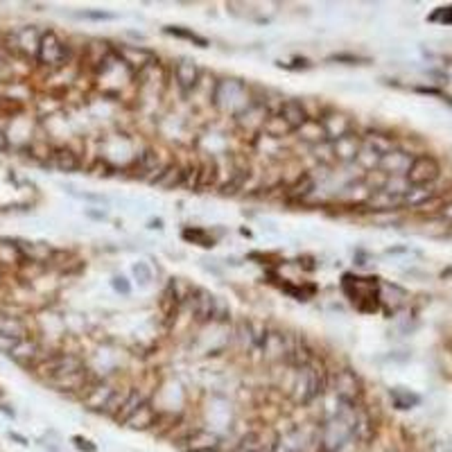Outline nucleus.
<instances>
[{
  "instance_id": "a19ab883",
  "label": "nucleus",
  "mask_w": 452,
  "mask_h": 452,
  "mask_svg": "<svg viewBox=\"0 0 452 452\" xmlns=\"http://www.w3.org/2000/svg\"><path fill=\"white\" fill-rule=\"evenodd\" d=\"M441 276H444V278H452V267H448V269H446V271H444V274H441Z\"/></svg>"
},
{
  "instance_id": "f257e3e1",
  "label": "nucleus",
  "mask_w": 452,
  "mask_h": 452,
  "mask_svg": "<svg viewBox=\"0 0 452 452\" xmlns=\"http://www.w3.org/2000/svg\"><path fill=\"white\" fill-rule=\"evenodd\" d=\"M344 407H346L344 411L335 414L324 425V430H321L319 444L326 452H337L350 439V434H353V430H355V418H357V416H353L355 407L353 405H344Z\"/></svg>"
},
{
  "instance_id": "ddd939ff",
  "label": "nucleus",
  "mask_w": 452,
  "mask_h": 452,
  "mask_svg": "<svg viewBox=\"0 0 452 452\" xmlns=\"http://www.w3.org/2000/svg\"><path fill=\"white\" fill-rule=\"evenodd\" d=\"M39 353H41V346H39V341L34 339H21V341H16V344L9 348V357H12L16 364H21V367H29L32 362L39 357Z\"/></svg>"
},
{
  "instance_id": "cd10ccee",
  "label": "nucleus",
  "mask_w": 452,
  "mask_h": 452,
  "mask_svg": "<svg viewBox=\"0 0 452 452\" xmlns=\"http://www.w3.org/2000/svg\"><path fill=\"white\" fill-rule=\"evenodd\" d=\"M313 190H315V179L310 177V174H303V177H301L299 184L292 188V193H289V195L296 197V199H299V197L303 199V197H308L310 193H313Z\"/></svg>"
},
{
  "instance_id": "c9c22d12",
  "label": "nucleus",
  "mask_w": 452,
  "mask_h": 452,
  "mask_svg": "<svg viewBox=\"0 0 452 452\" xmlns=\"http://www.w3.org/2000/svg\"><path fill=\"white\" fill-rule=\"evenodd\" d=\"M14 344H16V341L7 339V337H0V350H3V353H9V348H12Z\"/></svg>"
},
{
  "instance_id": "58836bf2",
  "label": "nucleus",
  "mask_w": 452,
  "mask_h": 452,
  "mask_svg": "<svg viewBox=\"0 0 452 452\" xmlns=\"http://www.w3.org/2000/svg\"><path fill=\"white\" fill-rule=\"evenodd\" d=\"M152 224V228H163V219H154V222H149Z\"/></svg>"
},
{
  "instance_id": "39448f33",
  "label": "nucleus",
  "mask_w": 452,
  "mask_h": 452,
  "mask_svg": "<svg viewBox=\"0 0 452 452\" xmlns=\"http://www.w3.org/2000/svg\"><path fill=\"white\" fill-rule=\"evenodd\" d=\"M84 369V362L75 357V355H66V353H59L43 359L39 364V374H41L48 383L50 380H57V378H66V376H73L77 371Z\"/></svg>"
},
{
  "instance_id": "473e14b6",
  "label": "nucleus",
  "mask_w": 452,
  "mask_h": 452,
  "mask_svg": "<svg viewBox=\"0 0 452 452\" xmlns=\"http://www.w3.org/2000/svg\"><path fill=\"white\" fill-rule=\"evenodd\" d=\"M111 285H114L116 292H118V294H123V296H129V292H132V285L127 283V278H125V276H114Z\"/></svg>"
},
{
  "instance_id": "bb28decb",
  "label": "nucleus",
  "mask_w": 452,
  "mask_h": 452,
  "mask_svg": "<svg viewBox=\"0 0 452 452\" xmlns=\"http://www.w3.org/2000/svg\"><path fill=\"white\" fill-rule=\"evenodd\" d=\"M247 177H249L247 170H238V172H235L233 177H231V179L226 181V184L222 186V195H235L238 190H242Z\"/></svg>"
},
{
  "instance_id": "412c9836",
  "label": "nucleus",
  "mask_w": 452,
  "mask_h": 452,
  "mask_svg": "<svg viewBox=\"0 0 452 452\" xmlns=\"http://www.w3.org/2000/svg\"><path fill=\"white\" fill-rule=\"evenodd\" d=\"M116 394V389H111L107 383L104 385H97L95 389H90V394L86 396V405L90 409H97V411H107L109 403Z\"/></svg>"
},
{
  "instance_id": "a878e982",
  "label": "nucleus",
  "mask_w": 452,
  "mask_h": 452,
  "mask_svg": "<svg viewBox=\"0 0 452 452\" xmlns=\"http://www.w3.org/2000/svg\"><path fill=\"white\" fill-rule=\"evenodd\" d=\"M391 400H394V405L398 409H409V407L418 405V396L411 394V391H407V389H403V387L391 389Z\"/></svg>"
},
{
  "instance_id": "e433bc0d",
  "label": "nucleus",
  "mask_w": 452,
  "mask_h": 452,
  "mask_svg": "<svg viewBox=\"0 0 452 452\" xmlns=\"http://www.w3.org/2000/svg\"><path fill=\"white\" fill-rule=\"evenodd\" d=\"M441 215H444V219H448V222H452V202H448L444 208H441Z\"/></svg>"
},
{
  "instance_id": "0eeeda50",
  "label": "nucleus",
  "mask_w": 452,
  "mask_h": 452,
  "mask_svg": "<svg viewBox=\"0 0 452 452\" xmlns=\"http://www.w3.org/2000/svg\"><path fill=\"white\" fill-rule=\"evenodd\" d=\"M319 123H321V127H324L328 143H335V140H339L341 136L353 132V123H350V118L344 116L341 111H335V109H330V111L321 116Z\"/></svg>"
},
{
  "instance_id": "f8f14e48",
  "label": "nucleus",
  "mask_w": 452,
  "mask_h": 452,
  "mask_svg": "<svg viewBox=\"0 0 452 452\" xmlns=\"http://www.w3.org/2000/svg\"><path fill=\"white\" fill-rule=\"evenodd\" d=\"M278 116L285 120L292 132L301 129V127H303V125L308 123V120H310V116H308V111H306V107L301 104L299 100H285V102L280 104V109H278Z\"/></svg>"
},
{
  "instance_id": "393cba45",
  "label": "nucleus",
  "mask_w": 452,
  "mask_h": 452,
  "mask_svg": "<svg viewBox=\"0 0 452 452\" xmlns=\"http://www.w3.org/2000/svg\"><path fill=\"white\" fill-rule=\"evenodd\" d=\"M23 251L18 245L14 242H7V240H0V263H7V265H18L23 263Z\"/></svg>"
},
{
  "instance_id": "c85d7f7f",
  "label": "nucleus",
  "mask_w": 452,
  "mask_h": 452,
  "mask_svg": "<svg viewBox=\"0 0 452 452\" xmlns=\"http://www.w3.org/2000/svg\"><path fill=\"white\" fill-rule=\"evenodd\" d=\"M184 238L186 240H193V242L202 245V247H213L215 245V240L208 238V233H206V231H202V228H186L184 231Z\"/></svg>"
},
{
  "instance_id": "20e7f679",
  "label": "nucleus",
  "mask_w": 452,
  "mask_h": 452,
  "mask_svg": "<svg viewBox=\"0 0 452 452\" xmlns=\"http://www.w3.org/2000/svg\"><path fill=\"white\" fill-rule=\"evenodd\" d=\"M68 59V46L57 36V32L48 29L41 34V43H39V53H36V62L50 66V68H59L64 66Z\"/></svg>"
},
{
  "instance_id": "dca6fc26",
  "label": "nucleus",
  "mask_w": 452,
  "mask_h": 452,
  "mask_svg": "<svg viewBox=\"0 0 452 452\" xmlns=\"http://www.w3.org/2000/svg\"><path fill=\"white\" fill-rule=\"evenodd\" d=\"M0 337H7L12 341H21L27 337V326L23 319H18L14 315L0 313Z\"/></svg>"
},
{
  "instance_id": "4be33fe9",
  "label": "nucleus",
  "mask_w": 452,
  "mask_h": 452,
  "mask_svg": "<svg viewBox=\"0 0 452 452\" xmlns=\"http://www.w3.org/2000/svg\"><path fill=\"white\" fill-rule=\"evenodd\" d=\"M53 163L62 172H75L79 167V156L70 147H59L53 152Z\"/></svg>"
},
{
  "instance_id": "4c0bfd02",
  "label": "nucleus",
  "mask_w": 452,
  "mask_h": 452,
  "mask_svg": "<svg viewBox=\"0 0 452 452\" xmlns=\"http://www.w3.org/2000/svg\"><path fill=\"white\" fill-rule=\"evenodd\" d=\"M9 149V140L5 136V132H0V152H7Z\"/></svg>"
},
{
  "instance_id": "6ab92c4d",
  "label": "nucleus",
  "mask_w": 452,
  "mask_h": 452,
  "mask_svg": "<svg viewBox=\"0 0 452 452\" xmlns=\"http://www.w3.org/2000/svg\"><path fill=\"white\" fill-rule=\"evenodd\" d=\"M154 420H156V411L154 407L149 405V403H143L140 405L132 416H129L125 423L132 427V430H147V427H152L154 425Z\"/></svg>"
},
{
  "instance_id": "5701e85b",
  "label": "nucleus",
  "mask_w": 452,
  "mask_h": 452,
  "mask_svg": "<svg viewBox=\"0 0 452 452\" xmlns=\"http://www.w3.org/2000/svg\"><path fill=\"white\" fill-rule=\"evenodd\" d=\"M165 34L170 36H177V39H184V41H190V43H195L199 48H208V39L204 36H199L197 32H193V29H188V27H181V25H167L163 29Z\"/></svg>"
},
{
  "instance_id": "a211bd4d",
  "label": "nucleus",
  "mask_w": 452,
  "mask_h": 452,
  "mask_svg": "<svg viewBox=\"0 0 452 452\" xmlns=\"http://www.w3.org/2000/svg\"><path fill=\"white\" fill-rule=\"evenodd\" d=\"M294 134H299L301 140H306V143L313 145V147L326 143V132H324V127H321L319 118H310L308 123L301 127V129H296Z\"/></svg>"
},
{
  "instance_id": "f704fd0d",
  "label": "nucleus",
  "mask_w": 452,
  "mask_h": 452,
  "mask_svg": "<svg viewBox=\"0 0 452 452\" xmlns=\"http://www.w3.org/2000/svg\"><path fill=\"white\" fill-rule=\"evenodd\" d=\"M73 441H75V448H77V450H82V452H97V448H95L93 444H90V441H88V439L75 437Z\"/></svg>"
},
{
  "instance_id": "72a5a7b5",
  "label": "nucleus",
  "mask_w": 452,
  "mask_h": 452,
  "mask_svg": "<svg viewBox=\"0 0 452 452\" xmlns=\"http://www.w3.org/2000/svg\"><path fill=\"white\" fill-rule=\"evenodd\" d=\"M79 18H90V21H114L116 14H109V12H82L77 14Z\"/></svg>"
},
{
  "instance_id": "4468645a",
  "label": "nucleus",
  "mask_w": 452,
  "mask_h": 452,
  "mask_svg": "<svg viewBox=\"0 0 452 452\" xmlns=\"http://www.w3.org/2000/svg\"><path fill=\"white\" fill-rule=\"evenodd\" d=\"M409 163H411V156L409 154L400 152V149H391L389 154H385L383 158H380L378 167L385 170V172L391 174V177H405Z\"/></svg>"
},
{
  "instance_id": "b1692460",
  "label": "nucleus",
  "mask_w": 452,
  "mask_h": 452,
  "mask_svg": "<svg viewBox=\"0 0 452 452\" xmlns=\"http://www.w3.org/2000/svg\"><path fill=\"white\" fill-rule=\"evenodd\" d=\"M263 132L271 138H280V136H287V134H294L292 129H289V125L285 123L283 118H280L278 114L276 116H269L265 120V125H263Z\"/></svg>"
},
{
  "instance_id": "6e6552de",
  "label": "nucleus",
  "mask_w": 452,
  "mask_h": 452,
  "mask_svg": "<svg viewBox=\"0 0 452 452\" xmlns=\"http://www.w3.org/2000/svg\"><path fill=\"white\" fill-rule=\"evenodd\" d=\"M335 391H337V398L339 403L344 405H353L355 407V400L359 398L362 394V385H359V378L353 374V371H339L337 374V380H335Z\"/></svg>"
},
{
  "instance_id": "7ed1b4c3",
  "label": "nucleus",
  "mask_w": 452,
  "mask_h": 452,
  "mask_svg": "<svg viewBox=\"0 0 452 452\" xmlns=\"http://www.w3.org/2000/svg\"><path fill=\"white\" fill-rule=\"evenodd\" d=\"M439 172H441L439 160L430 154H420L411 158V163L405 172V181L409 188H427L439 179Z\"/></svg>"
},
{
  "instance_id": "9b49d317",
  "label": "nucleus",
  "mask_w": 452,
  "mask_h": 452,
  "mask_svg": "<svg viewBox=\"0 0 452 452\" xmlns=\"http://www.w3.org/2000/svg\"><path fill=\"white\" fill-rule=\"evenodd\" d=\"M199 77H202V73H199V66L193 59H179L174 64V79H177L179 88L186 90V93L199 84Z\"/></svg>"
},
{
  "instance_id": "f3484780",
  "label": "nucleus",
  "mask_w": 452,
  "mask_h": 452,
  "mask_svg": "<svg viewBox=\"0 0 452 452\" xmlns=\"http://www.w3.org/2000/svg\"><path fill=\"white\" fill-rule=\"evenodd\" d=\"M219 448V437L215 432L197 430L188 439V452H215Z\"/></svg>"
},
{
  "instance_id": "ea45409f",
  "label": "nucleus",
  "mask_w": 452,
  "mask_h": 452,
  "mask_svg": "<svg viewBox=\"0 0 452 452\" xmlns=\"http://www.w3.org/2000/svg\"><path fill=\"white\" fill-rule=\"evenodd\" d=\"M5 68H7V62H5V59H3V57H0V75H3V73H5Z\"/></svg>"
},
{
  "instance_id": "f03ea898",
  "label": "nucleus",
  "mask_w": 452,
  "mask_h": 452,
  "mask_svg": "<svg viewBox=\"0 0 452 452\" xmlns=\"http://www.w3.org/2000/svg\"><path fill=\"white\" fill-rule=\"evenodd\" d=\"M326 387V378L324 371L315 369L313 364H303L299 369L296 376V385H294V400L299 405H308L324 391Z\"/></svg>"
},
{
  "instance_id": "2eb2a0df",
  "label": "nucleus",
  "mask_w": 452,
  "mask_h": 452,
  "mask_svg": "<svg viewBox=\"0 0 452 452\" xmlns=\"http://www.w3.org/2000/svg\"><path fill=\"white\" fill-rule=\"evenodd\" d=\"M12 39H14V48L18 50V53L29 55V57H34V59H36L39 43H41V34H39L34 27L18 29L16 34H12Z\"/></svg>"
},
{
  "instance_id": "423d86ee",
  "label": "nucleus",
  "mask_w": 452,
  "mask_h": 452,
  "mask_svg": "<svg viewBox=\"0 0 452 452\" xmlns=\"http://www.w3.org/2000/svg\"><path fill=\"white\" fill-rule=\"evenodd\" d=\"M116 59L129 70H138L143 73L149 66L154 64V53L143 46H129V43H120L116 48Z\"/></svg>"
},
{
  "instance_id": "1a4fd4ad",
  "label": "nucleus",
  "mask_w": 452,
  "mask_h": 452,
  "mask_svg": "<svg viewBox=\"0 0 452 452\" xmlns=\"http://www.w3.org/2000/svg\"><path fill=\"white\" fill-rule=\"evenodd\" d=\"M333 147V158L335 160H341V163H350V160H357L359 156V149H362V138L350 132L346 136H341L335 143H330Z\"/></svg>"
},
{
  "instance_id": "aec40b11",
  "label": "nucleus",
  "mask_w": 452,
  "mask_h": 452,
  "mask_svg": "<svg viewBox=\"0 0 452 452\" xmlns=\"http://www.w3.org/2000/svg\"><path fill=\"white\" fill-rule=\"evenodd\" d=\"M306 437L301 430H292L287 432L285 437H280L276 444H274V450L271 452H303L306 450Z\"/></svg>"
},
{
  "instance_id": "7c9ffc66",
  "label": "nucleus",
  "mask_w": 452,
  "mask_h": 452,
  "mask_svg": "<svg viewBox=\"0 0 452 452\" xmlns=\"http://www.w3.org/2000/svg\"><path fill=\"white\" fill-rule=\"evenodd\" d=\"M328 62H337V64H348V66H355V64H362L367 62V59H362L357 55H330Z\"/></svg>"
},
{
  "instance_id": "9d476101",
  "label": "nucleus",
  "mask_w": 452,
  "mask_h": 452,
  "mask_svg": "<svg viewBox=\"0 0 452 452\" xmlns=\"http://www.w3.org/2000/svg\"><path fill=\"white\" fill-rule=\"evenodd\" d=\"M190 303H193V313L199 321H210L215 319L217 313V299L206 292V289H190Z\"/></svg>"
},
{
  "instance_id": "2f4dec72",
  "label": "nucleus",
  "mask_w": 452,
  "mask_h": 452,
  "mask_svg": "<svg viewBox=\"0 0 452 452\" xmlns=\"http://www.w3.org/2000/svg\"><path fill=\"white\" fill-rule=\"evenodd\" d=\"M430 21H439L444 25H452V7H441L437 14L430 16Z\"/></svg>"
},
{
  "instance_id": "c756f323",
  "label": "nucleus",
  "mask_w": 452,
  "mask_h": 452,
  "mask_svg": "<svg viewBox=\"0 0 452 452\" xmlns=\"http://www.w3.org/2000/svg\"><path fill=\"white\" fill-rule=\"evenodd\" d=\"M132 271H134V276L140 280V285H149V280H152V269L147 267V263H136Z\"/></svg>"
}]
</instances>
